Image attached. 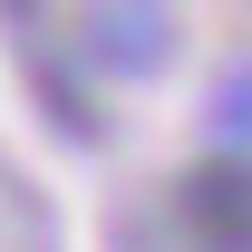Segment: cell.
<instances>
[{"instance_id": "obj_2", "label": "cell", "mask_w": 252, "mask_h": 252, "mask_svg": "<svg viewBox=\"0 0 252 252\" xmlns=\"http://www.w3.org/2000/svg\"><path fill=\"white\" fill-rule=\"evenodd\" d=\"M78 39H88V59L126 68V78H146V68L165 59V0H97Z\"/></svg>"}, {"instance_id": "obj_3", "label": "cell", "mask_w": 252, "mask_h": 252, "mask_svg": "<svg viewBox=\"0 0 252 252\" xmlns=\"http://www.w3.org/2000/svg\"><path fill=\"white\" fill-rule=\"evenodd\" d=\"M214 117H223V136H233V146L252 136V68H243V78H223V107H214Z\"/></svg>"}, {"instance_id": "obj_1", "label": "cell", "mask_w": 252, "mask_h": 252, "mask_svg": "<svg viewBox=\"0 0 252 252\" xmlns=\"http://www.w3.org/2000/svg\"><path fill=\"white\" fill-rule=\"evenodd\" d=\"M175 223H185L194 252H252V156H243V146L185 165V185H175Z\"/></svg>"}]
</instances>
